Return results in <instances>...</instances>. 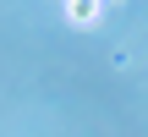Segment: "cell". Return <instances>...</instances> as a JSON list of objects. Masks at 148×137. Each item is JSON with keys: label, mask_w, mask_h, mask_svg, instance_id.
Returning <instances> with one entry per match:
<instances>
[{"label": "cell", "mask_w": 148, "mask_h": 137, "mask_svg": "<svg viewBox=\"0 0 148 137\" xmlns=\"http://www.w3.org/2000/svg\"><path fill=\"white\" fill-rule=\"evenodd\" d=\"M60 5H66V22H71V27H99L104 0H60Z\"/></svg>", "instance_id": "cell-1"}]
</instances>
